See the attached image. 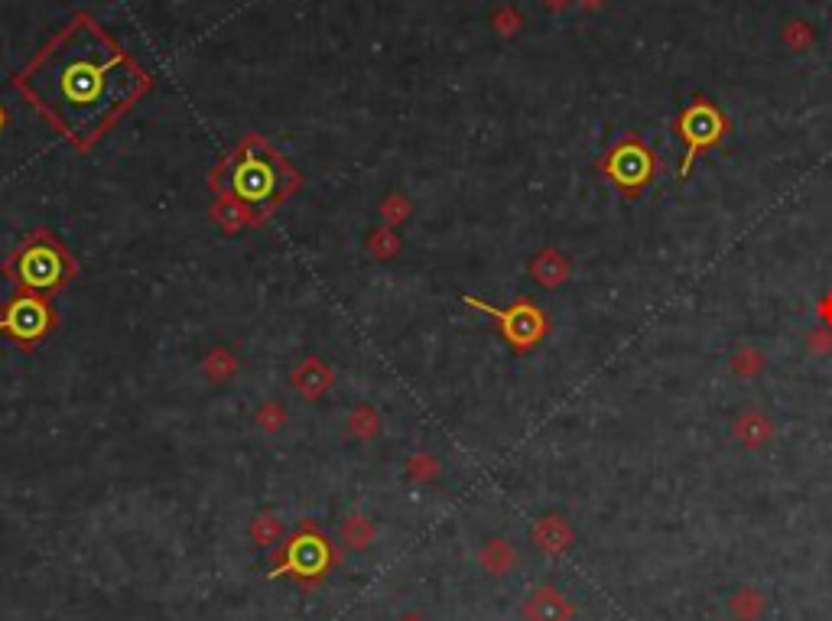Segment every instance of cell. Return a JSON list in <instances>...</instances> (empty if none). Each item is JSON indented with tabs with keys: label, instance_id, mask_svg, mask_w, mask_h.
<instances>
[{
	"label": "cell",
	"instance_id": "cell-1",
	"mask_svg": "<svg viewBox=\"0 0 832 621\" xmlns=\"http://www.w3.org/2000/svg\"><path fill=\"white\" fill-rule=\"evenodd\" d=\"M17 85L65 137L85 147L147 88V75L95 23L75 20L20 72Z\"/></svg>",
	"mask_w": 832,
	"mask_h": 621
},
{
	"label": "cell",
	"instance_id": "cell-2",
	"mask_svg": "<svg viewBox=\"0 0 832 621\" xmlns=\"http://www.w3.org/2000/svg\"><path fill=\"white\" fill-rule=\"evenodd\" d=\"M676 131H680L683 137V144H686V157H683V166H680V176H689V170H693V163L702 150H709L715 147L719 140L725 137V118H722V111L709 105V101H693L680 118H676Z\"/></svg>",
	"mask_w": 832,
	"mask_h": 621
},
{
	"label": "cell",
	"instance_id": "cell-3",
	"mask_svg": "<svg viewBox=\"0 0 832 621\" xmlns=\"http://www.w3.org/2000/svg\"><path fill=\"white\" fill-rule=\"evenodd\" d=\"M465 303L475 306V309H481V313H488L491 319H498L504 339L511 342L514 348H533V345H537V342L543 339V335H546V329H550V322H546V316H543L533 303H527V300L514 303L511 309H494V306H488V303L475 300V296H465Z\"/></svg>",
	"mask_w": 832,
	"mask_h": 621
},
{
	"label": "cell",
	"instance_id": "cell-4",
	"mask_svg": "<svg viewBox=\"0 0 832 621\" xmlns=\"http://www.w3.org/2000/svg\"><path fill=\"white\" fill-rule=\"evenodd\" d=\"M13 274H17V280L23 283L26 290H52V287H59L62 277H65V261H62V254L52 248V244L46 241H36L30 244L20 257H17V264H13Z\"/></svg>",
	"mask_w": 832,
	"mask_h": 621
},
{
	"label": "cell",
	"instance_id": "cell-5",
	"mask_svg": "<svg viewBox=\"0 0 832 621\" xmlns=\"http://www.w3.org/2000/svg\"><path fill=\"white\" fill-rule=\"evenodd\" d=\"M605 173L615 179L621 189H641L654 176V153L641 147V140L628 137L608 153Z\"/></svg>",
	"mask_w": 832,
	"mask_h": 621
},
{
	"label": "cell",
	"instance_id": "cell-6",
	"mask_svg": "<svg viewBox=\"0 0 832 621\" xmlns=\"http://www.w3.org/2000/svg\"><path fill=\"white\" fill-rule=\"evenodd\" d=\"M49 329V309L36 296H17L0 316V332H10L13 339L33 342Z\"/></svg>",
	"mask_w": 832,
	"mask_h": 621
},
{
	"label": "cell",
	"instance_id": "cell-7",
	"mask_svg": "<svg viewBox=\"0 0 832 621\" xmlns=\"http://www.w3.org/2000/svg\"><path fill=\"white\" fill-rule=\"evenodd\" d=\"M231 189L238 192V199L244 202H267L277 189V173L273 166L257 160V157H244L231 173Z\"/></svg>",
	"mask_w": 832,
	"mask_h": 621
},
{
	"label": "cell",
	"instance_id": "cell-8",
	"mask_svg": "<svg viewBox=\"0 0 832 621\" xmlns=\"http://www.w3.org/2000/svg\"><path fill=\"white\" fill-rule=\"evenodd\" d=\"M576 608L559 589H537L527 602V621H572Z\"/></svg>",
	"mask_w": 832,
	"mask_h": 621
},
{
	"label": "cell",
	"instance_id": "cell-9",
	"mask_svg": "<svg viewBox=\"0 0 832 621\" xmlns=\"http://www.w3.org/2000/svg\"><path fill=\"white\" fill-rule=\"evenodd\" d=\"M732 433H735V439H738L741 446L761 449L767 439L774 436V426H771V420H767L761 410H745V413H738Z\"/></svg>",
	"mask_w": 832,
	"mask_h": 621
},
{
	"label": "cell",
	"instance_id": "cell-10",
	"mask_svg": "<svg viewBox=\"0 0 832 621\" xmlns=\"http://www.w3.org/2000/svg\"><path fill=\"white\" fill-rule=\"evenodd\" d=\"M537 540H540V547H543V550L559 553V550H566V547H569L572 530H569V524L563 521V517H543L540 527H537Z\"/></svg>",
	"mask_w": 832,
	"mask_h": 621
},
{
	"label": "cell",
	"instance_id": "cell-11",
	"mask_svg": "<svg viewBox=\"0 0 832 621\" xmlns=\"http://www.w3.org/2000/svg\"><path fill=\"white\" fill-rule=\"evenodd\" d=\"M533 274H537V280L546 283V287H559V283L569 277V261L559 251H546L537 257V264H533Z\"/></svg>",
	"mask_w": 832,
	"mask_h": 621
},
{
	"label": "cell",
	"instance_id": "cell-12",
	"mask_svg": "<svg viewBox=\"0 0 832 621\" xmlns=\"http://www.w3.org/2000/svg\"><path fill=\"white\" fill-rule=\"evenodd\" d=\"M728 612H732L738 621H754L764 612V595L758 589H738L732 599H728Z\"/></svg>",
	"mask_w": 832,
	"mask_h": 621
},
{
	"label": "cell",
	"instance_id": "cell-13",
	"mask_svg": "<svg viewBox=\"0 0 832 621\" xmlns=\"http://www.w3.org/2000/svg\"><path fill=\"white\" fill-rule=\"evenodd\" d=\"M764 368V355L758 352V348H741V352L732 358V371L735 374H745V378H751V374H758Z\"/></svg>",
	"mask_w": 832,
	"mask_h": 621
},
{
	"label": "cell",
	"instance_id": "cell-14",
	"mask_svg": "<svg viewBox=\"0 0 832 621\" xmlns=\"http://www.w3.org/2000/svg\"><path fill=\"white\" fill-rule=\"evenodd\" d=\"M784 43H787L790 49H797V53H803V49L813 43V30H810V23H803V20H790L787 27H784Z\"/></svg>",
	"mask_w": 832,
	"mask_h": 621
},
{
	"label": "cell",
	"instance_id": "cell-15",
	"mask_svg": "<svg viewBox=\"0 0 832 621\" xmlns=\"http://www.w3.org/2000/svg\"><path fill=\"white\" fill-rule=\"evenodd\" d=\"M546 4H550V7H566L569 0H546Z\"/></svg>",
	"mask_w": 832,
	"mask_h": 621
},
{
	"label": "cell",
	"instance_id": "cell-16",
	"mask_svg": "<svg viewBox=\"0 0 832 621\" xmlns=\"http://www.w3.org/2000/svg\"><path fill=\"white\" fill-rule=\"evenodd\" d=\"M582 4H585V7H589V10H595L598 4H602V0H582Z\"/></svg>",
	"mask_w": 832,
	"mask_h": 621
},
{
	"label": "cell",
	"instance_id": "cell-17",
	"mask_svg": "<svg viewBox=\"0 0 832 621\" xmlns=\"http://www.w3.org/2000/svg\"><path fill=\"white\" fill-rule=\"evenodd\" d=\"M0 127H4V111H0Z\"/></svg>",
	"mask_w": 832,
	"mask_h": 621
}]
</instances>
